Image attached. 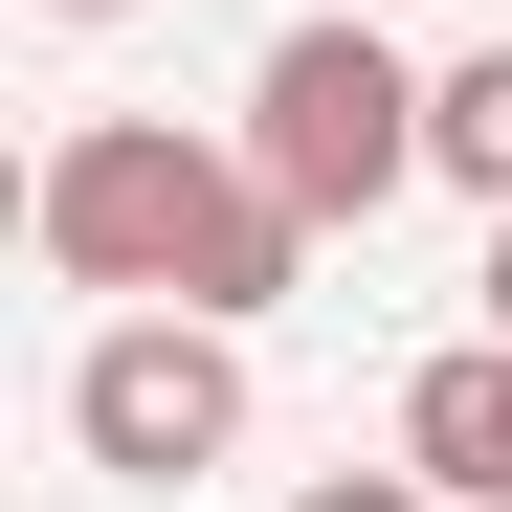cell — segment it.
<instances>
[{"instance_id":"6da1fadb","label":"cell","mask_w":512,"mask_h":512,"mask_svg":"<svg viewBox=\"0 0 512 512\" xmlns=\"http://www.w3.org/2000/svg\"><path fill=\"white\" fill-rule=\"evenodd\" d=\"M45 268L67 290H134V312H268L290 268H312V223H290V179H268V156H223V134H179V112H90V134H67L45 156Z\"/></svg>"},{"instance_id":"7a4b0ae2","label":"cell","mask_w":512,"mask_h":512,"mask_svg":"<svg viewBox=\"0 0 512 512\" xmlns=\"http://www.w3.org/2000/svg\"><path fill=\"white\" fill-rule=\"evenodd\" d=\"M245 156L290 179V223H379L401 179H446V156H423V67L379 23H290L268 90H245Z\"/></svg>"},{"instance_id":"3957f363","label":"cell","mask_w":512,"mask_h":512,"mask_svg":"<svg viewBox=\"0 0 512 512\" xmlns=\"http://www.w3.org/2000/svg\"><path fill=\"white\" fill-rule=\"evenodd\" d=\"M67 446H90L112 490H201L245 446V357H223V312H112L90 357H67Z\"/></svg>"},{"instance_id":"277c9868","label":"cell","mask_w":512,"mask_h":512,"mask_svg":"<svg viewBox=\"0 0 512 512\" xmlns=\"http://www.w3.org/2000/svg\"><path fill=\"white\" fill-rule=\"evenodd\" d=\"M401 468H423V490H468V512H512V334H468V357H423V379H401Z\"/></svg>"},{"instance_id":"5b68a950","label":"cell","mask_w":512,"mask_h":512,"mask_svg":"<svg viewBox=\"0 0 512 512\" xmlns=\"http://www.w3.org/2000/svg\"><path fill=\"white\" fill-rule=\"evenodd\" d=\"M423 156H446L468 201H512V45H468V67H423Z\"/></svg>"},{"instance_id":"8992f818","label":"cell","mask_w":512,"mask_h":512,"mask_svg":"<svg viewBox=\"0 0 512 512\" xmlns=\"http://www.w3.org/2000/svg\"><path fill=\"white\" fill-rule=\"evenodd\" d=\"M290 512H446L423 468H334V490H290Z\"/></svg>"},{"instance_id":"52a82bcc","label":"cell","mask_w":512,"mask_h":512,"mask_svg":"<svg viewBox=\"0 0 512 512\" xmlns=\"http://www.w3.org/2000/svg\"><path fill=\"white\" fill-rule=\"evenodd\" d=\"M468 290H490V334H512V201H490V268H468Z\"/></svg>"},{"instance_id":"ba28073f","label":"cell","mask_w":512,"mask_h":512,"mask_svg":"<svg viewBox=\"0 0 512 512\" xmlns=\"http://www.w3.org/2000/svg\"><path fill=\"white\" fill-rule=\"evenodd\" d=\"M45 23H134V0H45Z\"/></svg>"}]
</instances>
